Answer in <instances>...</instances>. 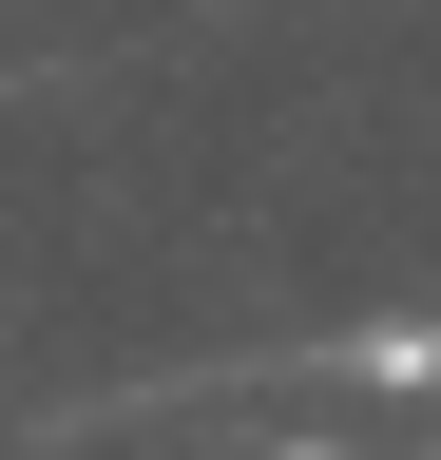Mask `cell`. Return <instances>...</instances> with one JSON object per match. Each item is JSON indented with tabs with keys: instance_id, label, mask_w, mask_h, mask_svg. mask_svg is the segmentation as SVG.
Masks as SVG:
<instances>
[{
	"instance_id": "1",
	"label": "cell",
	"mask_w": 441,
	"mask_h": 460,
	"mask_svg": "<svg viewBox=\"0 0 441 460\" xmlns=\"http://www.w3.org/2000/svg\"><path fill=\"white\" fill-rule=\"evenodd\" d=\"M269 460H346V441H269Z\"/></svg>"
}]
</instances>
